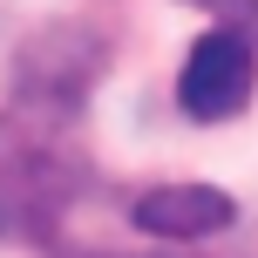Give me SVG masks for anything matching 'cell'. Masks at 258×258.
<instances>
[{
    "instance_id": "cell-3",
    "label": "cell",
    "mask_w": 258,
    "mask_h": 258,
    "mask_svg": "<svg viewBox=\"0 0 258 258\" xmlns=\"http://www.w3.org/2000/svg\"><path fill=\"white\" fill-rule=\"evenodd\" d=\"M190 7H211L224 27H238V34H258V0H190Z\"/></svg>"
},
{
    "instance_id": "cell-1",
    "label": "cell",
    "mask_w": 258,
    "mask_h": 258,
    "mask_svg": "<svg viewBox=\"0 0 258 258\" xmlns=\"http://www.w3.org/2000/svg\"><path fill=\"white\" fill-rule=\"evenodd\" d=\"M251 82H258L251 34H238V27H211V34L190 48L183 75H177V102H183L190 122H231L238 109L251 102Z\"/></svg>"
},
{
    "instance_id": "cell-2",
    "label": "cell",
    "mask_w": 258,
    "mask_h": 258,
    "mask_svg": "<svg viewBox=\"0 0 258 258\" xmlns=\"http://www.w3.org/2000/svg\"><path fill=\"white\" fill-rule=\"evenodd\" d=\"M129 218L150 238H211V231H224L238 211H231V197L211 190V183H156V190L136 197Z\"/></svg>"
}]
</instances>
